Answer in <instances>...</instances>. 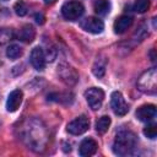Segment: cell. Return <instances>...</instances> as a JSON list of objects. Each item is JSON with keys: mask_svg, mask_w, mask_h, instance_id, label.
<instances>
[{"mask_svg": "<svg viewBox=\"0 0 157 157\" xmlns=\"http://www.w3.org/2000/svg\"><path fill=\"white\" fill-rule=\"evenodd\" d=\"M29 60H31L32 66H33L36 70L42 71V70L45 67V63H47V58H45V53H44V50H43L40 47H36V48H33L32 52H31Z\"/></svg>", "mask_w": 157, "mask_h": 157, "instance_id": "cell-10", "label": "cell"}, {"mask_svg": "<svg viewBox=\"0 0 157 157\" xmlns=\"http://www.w3.org/2000/svg\"><path fill=\"white\" fill-rule=\"evenodd\" d=\"M105 67H107V60L104 58H101L99 56V58H97V60L93 64L92 72L97 77H103L104 74H105Z\"/></svg>", "mask_w": 157, "mask_h": 157, "instance_id": "cell-17", "label": "cell"}, {"mask_svg": "<svg viewBox=\"0 0 157 157\" xmlns=\"http://www.w3.org/2000/svg\"><path fill=\"white\" fill-rule=\"evenodd\" d=\"M85 12V7L78 1H67L61 7V15L65 20L76 21L78 20Z\"/></svg>", "mask_w": 157, "mask_h": 157, "instance_id": "cell-4", "label": "cell"}, {"mask_svg": "<svg viewBox=\"0 0 157 157\" xmlns=\"http://www.w3.org/2000/svg\"><path fill=\"white\" fill-rule=\"evenodd\" d=\"M27 11H28V7L23 1H18L15 4V12L18 16H25L27 13Z\"/></svg>", "mask_w": 157, "mask_h": 157, "instance_id": "cell-23", "label": "cell"}, {"mask_svg": "<svg viewBox=\"0 0 157 157\" xmlns=\"http://www.w3.org/2000/svg\"><path fill=\"white\" fill-rule=\"evenodd\" d=\"M137 87L146 94H155L157 90V71L155 67L145 71L137 80Z\"/></svg>", "mask_w": 157, "mask_h": 157, "instance_id": "cell-3", "label": "cell"}, {"mask_svg": "<svg viewBox=\"0 0 157 157\" xmlns=\"http://www.w3.org/2000/svg\"><path fill=\"white\" fill-rule=\"evenodd\" d=\"M56 0H44V2L47 4V5H50V4H54Z\"/></svg>", "mask_w": 157, "mask_h": 157, "instance_id": "cell-25", "label": "cell"}, {"mask_svg": "<svg viewBox=\"0 0 157 157\" xmlns=\"http://www.w3.org/2000/svg\"><path fill=\"white\" fill-rule=\"evenodd\" d=\"M97 148H98V144L93 139L87 137V139L81 141L80 147H78V153L82 157H90V156L96 153Z\"/></svg>", "mask_w": 157, "mask_h": 157, "instance_id": "cell-12", "label": "cell"}, {"mask_svg": "<svg viewBox=\"0 0 157 157\" xmlns=\"http://www.w3.org/2000/svg\"><path fill=\"white\" fill-rule=\"evenodd\" d=\"M56 74H58V77L67 86H74L78 81V74L76 69H74L69 64H65V63L60 64L58 66Z\"/></svg>", "mask_w": 157, "mask_h": 157, "instance_id": "cell-5", "label": "cell"}, {"mask_svg": "<svg viewBox=\"0 0 157 157\" xmlns=\"http://www.w3.org/2000/svg\"><path fill=\"white\" fill-rule=\"evenodd\" d=\"M22 140L28 146V148L42 152L48 142V134L45 126L42 124L40 120L31 119L22 126Z\"/></svg>", "mask_w": 157, "mask_h": 157, "instance_id": "cell-1", "label": "cell"}, {"mask_svg": "<svg viewBox=\"0 0 157 157\" xmlns=\"http://www.w3.org/2000/svg\"><path fill=\"white\" fill-rule=\"evenodd\" d=\"M137 145V137L134 132L129 130H123L117 134L114 144H113V151L118 156H128L134 152Z\"/></svg>", "mask_w": 157, "mask_h": 157, "instance_id": "cell-2", "label": "cell"}, {"mask_svg": "<svg viewBox=\"0 0 157 157\" xmlns=\"http://www.w3.org/2000/svg\"><path fill=\"white\" fill-rule=\"evenodd\" d=\"M110 118L107 117V115H103L97 121H96V131L99 134V135H103L108 131L109 129V125H110Z\"/></svg>", "mask_w": 157, "mask_h": 157, "instance_id": "cell-18", "label": "cell"}, {"mask_svg": "<svg viewBox=\"0 0 157 157\" xmlns=\"http://www.w3.org/2000/svg\"><path fill=\"white\" fill-rule=\"evenodd\" d=\"M6 55H7V58L11 59V60H16V59H18V58L22 55V49H21V47L17 45V44H11V45H9L7 49H6Z\"/></svg>", "mask_w": 157, "mask_h": 157, "instance_id": "cell-20", "label": "cell"}, {"mask_svg": "<svg viewBox=\"0 0 157 157\" xmlns=\"http://www.w3.org/2000/svg\"><path fill=\"white\" fill-rule=\"evenodd\" d=\"M15 32L11 28H0V45L6 44L15 39Z\"/></svg>", "mask_w": 157, "mask_h": 157, "instance_id": "cell-19", "label": "cell"}, {"mask_svg": "<svg viewBox=\"0 0 157 157\" xmlns=\"http://www.w3.org/2000/svg\"><path fill=\"white\" fill-rule=\"evenodd\" d=\"M22 98H23V93L21 90H13L6 101V109L9 112H16L20 107V104L22 103Z\"/></svg>", "mask_w": 157, "mask_h": 157, "instance_id": "cell-13", "label": "cell"}, {"mask_svg": "<svg viewBox=\"0 0 157 157\" xmlns=\"http://www.w3.org/2000/svg\"><path fill=\"white\" fill-rule=\"evenodd\" d=\"M131 25H132V18L130 16H128V15H121L114 21L113 28H114V32L117 34H121L126 29H129Z\"/></svg>", "mask_w": 157, "mask_h": 157, "instance_id": "cell-14", "label": "cell"}, {"mask_svg": "<svg viewBox=\"0 0 157 157\" xmlns=\"http://www.w3.org/2000/svg\"><path fill=\"white\" fill-rule=\"evenodd\" d=\"M66 129L71 135H81L90 129V120L86 115H80L71 120Z\"/></svg>", "mask_w": 157, "mask_h": 157, "instance_id": "cell-7", "label": "cell"}, {"mask_svg": "<svg viewBox=\"0 0 157 157\" xmlns=\"http://www.w3.org/2000/svg\"><path fill=\"white\" fill-rule=\"evenodd\" d=\"M144 135L151 140L156 139V135H157V128H156V124H148L145 129H144Z\"/></svg>", "mask_w": 157, "mask_h": 157, "instance_id": "cell-22", "label": "cell"}, {"mask_svg": "<svg viewBox=\"0 0 157 157\" xmlns=\"http://www.w3.org/2000/svg\"><path fill=\"white\" fill-rule=\"evenodd\" d=\"M80 27L83 31L88 32V33L98 34V33H101L104 29V23L98 17L90 16V17H86V18H83V20L80 21Z\"/></svg>", "mask_w": 157, "mask_h": 157, "instance_id": "cell-8", "label": "cell"}, {"mask_svg": "<svg viewBox=\"0 0 157 157\" xmlns=\"http://www.w3.org/2000/svg\"><path fill=\"white\" fill-rule=\"evenodd\" d=\"M150 9V0H135L134 10L139 13H144Z\"/></svg>", "mask_w": 157, "mask_h": 157, "instance_id": "cell-21", "label": "cell"}, {"mask_svg": "<svg viewBox=\"0 0 157 157\" xmlns=\"http://www.w3.org/2000/svg\"><path fill=\"white\" fill-rule=\"evenodd\" d=\"M93 10L99 16H105L110 11V2L109 0H94L93 1Z\"/></svg>", "mask_w": 157, "mask_h": 157, "instance_id": "cell-16", "label": "cell"}, {"mask_svg": "<svg viewBox=\"0 0 157 157\" xmlns=\"http://www.w3.org/2000/svg\"><path fill=\"white\" fill-rule=\"evenodd\" d=\"M110 107L114 112V114L119 115V117H124L128 112H129V107L123 97V94L118 91L113 92L112 93V97H110Z\"/></svg>", "mask_w": 157, "mask_h": 157, "instance_id": "cell-9", "label": "cell"}, {"mask_svg": "<svg viewBox=\"0 0 157 157\" xmlns=\"http://www.w3.org/2000/svg\"><path fill=\"white\" fill-rule=\"evenodd\" d=\"M1 1H7V0H1Z\"/></svg>", "mask_w": 157, "mask_h": 157, "instance_id": "cell-26", "label": "cell"}, {"mask_svg": "<svg viewBox=\"0 0 157 157\" xmlns=\"http://www.w3.org/2000/svg\"><path fill=\"white\" fill-rule=\"evenodd\" d=\"M17 37H18L20 40H22L25 43H31L36 37V29L31 25H25L18 31Z\"/></svg>", "mask_w": 157, "mask_h": 157, "instance_id": "cell-15", "label": "cell"}, {"mask_svg": "<svg viewBox=\"0 0 157 157\" xmlns=\"http://www.w3.org/2000/svg\"><path fill=\"white\" fill-rule=\"evenodd\" d=\"M156 117V107L153 104H144L136 110V118L140 121L148 123L152 121Z\"/></svg>", "mask_w": 157, "mask_h": 157, "instance_id": "cell-11", "label": "cell"}, {"mask_svg": "<svg viewBox=\"0 0 157 157\" xmlns=\"http://www.w3.org/2000/svg\"><path fill=\"white\" fill-rule=\"evenodd\" d=\"M85 98L92 110H98L102 107V103L104 99V92L102 88L91 87L85 92Z\"/></svg>", "mask_w": 157, "mask_h": 157, "instance_id": "cell-6", "label": "cell"}, {"mask_svg": "<svg viewBox=\"0 0 157 157\" xmlns=\"http://www.w3.org/2000/svg\"><path fill=\"white\" fill-rule=\"evenodd\" d=\"M36 21H37V23H43L44 22V16L42 15V13H37L36 15Z\"/></svg>", "mask_w": 157, "mask_h": 157, "instance_id": "cell-24", "label": "cell"}]
</instances>
